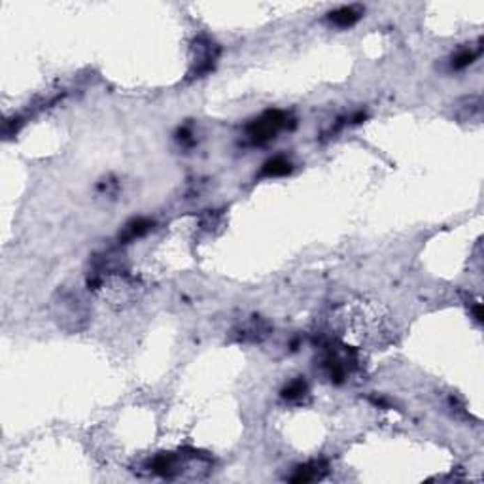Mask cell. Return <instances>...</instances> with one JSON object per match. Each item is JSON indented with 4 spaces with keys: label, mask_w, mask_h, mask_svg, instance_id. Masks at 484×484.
<instances>
[{
    "label": "cell",
    "mask_w": 484,
    "mask_h": 484,
    "mask_svg": "<svg viewBox=\"0 0 484 484\" xmlns=\"http://www.w3.org/2000/svg\"><path fill=\"white\" fill-rule=\"evenodd\" d=\"M53 318L59 324V327L78 333L87 326V320H89L87 301L78 292L63 289L53 299Z\"/></svg>",
    "instance_id": "1"
},
{
    "label": "cell",
    "mask_w": 484,
    "mask_h": 484,
    "mask_svg": "<svg viewBox=\"0 0 484 484\" xmlns=\"http://www.w3.org/2000/svg\"><path fill=\"white\" fill-rule=\"evenodd\" d=\"M289 116L286 112L269 110L263 114L262 118L254 119L246 127V135L252 140V144H265L269 140L276 137V133L288 127Z\"/></svg>",
    "instance_id": "2"
},
{
    "label": "cell",
    "mask_w": 484,
    "mask_h": 484,
    "mask_svg": "<svg viewBox=\"0 0 484 484\" xmlns=\"http://www.w3.org/2000/svg\"><path fill=\"white\" fill-rule=\"evenodd\" d=\"M220 55V47L206 36H199L193 42V59H191V68L188 76L190 80L203 78L214 68Z\"/></svg>",
    "instance_id": "3"
},
{
    "label": "cell",
    "mask_w": 484,
    "mask_h": 484,
    "mask_svg": "<svg viewBox=\"0 0 484 484\" xmlns=\"http://www.w3.org/2000/svg\"><path fill=\"white\" fill-rule=\"evenodd\" d=\"M146 469L151 475H158V477L163 478H172L176 475H182L183 473V462H182V454H158L146 464Z\"/></svg>",
    "instance_id": "4"
},
{
    "label": "cell",
    "mask_w": 484,
    "mask_h": 484,
    "mask_svg": "<svg viewBox=\"0 0 484 484\" xmlns=\"http://www.w3.org/2000/svg\"><path fill=\"white\" fill-rule=\"evenodd\" d=\"M269 331H271V326H269L267 322L254 316L250 322L242 324L241 327H236L233 335H235V339L239 342H262L263 339L269 337Z\"/></svg>",
    "instance_id": "5"
},
{
    "label": "cell",
    "mask_w": 484,
    "mask_h": 484,
    "mask_svg": "<svg viewBox=\"0 0 484 484\" xmlns=\"http://www.w3.org/2000/svg\"><path fill=\"white\" fill-rule=\"evenodd\" d=\"M326 462L315 460V462H308V464L297 467L294 475L289 477V481H292V483H315V481H322V478L326 477Z\"/></svg>",
    "instance_id": "6"
},
{
    "label": "cell",
    "mask_w": 484,
    "mask_h": 484,
    "mask_svg": "<svg viewBox=\"0 0 484 484\" xmlns=\"http://www.w3.org/2000/svg\"><path fill=\"white\" fill-rule=\"evenodd\" d=\"M361 15H363V10L360 6H342L329 13V21L333 25L347 29V27H352L356 21H360Z\"/></svg>",
    "instance_id": "7"
},
{
    "label": "cell",
    "mask_w": 484,
    "mask_h": 484,
    "mask_svg": "<svg viewBox=\"0 0 484 484\" xmlns=\"http://www.w3.org/2000/svg\"><path fill=\"white\" fill-rule=\"evenodd\" d=\"M289 172H292V161L288 158H284V156H276V158L269 159L267 163L263 165L262 176H286Z\"/></svg>",
    "instance_id": "8"
},
{
    "label": "cell",
    "mask_w": 484,
    "mask_h": 484,
    "mask_svg": "<svg viewBox=\"0 0 484 484\" xmlns=\"http://www.w3.org/2000/svg\"><path fill=\"white\" fill-rule=\"evenodd\" d=\"M151 225H153L151 220H146V218L133 220L131 223H127V225H125L123 233H119V241H123V242L135 241V239H138V236L146 235V233L151 229Z\"/></svg>",
    "instance_id": "9"
},
{
    "label": "cell",
    "mask_w": 484,
    "mask_h": 484,
    "mask_svg": "<svg viewBox=\"0 0 484 484\" xmlns=\"http://www.w3.org/2000/svg\"><path fill=\"white\" fill-rule=\"evenodd\" d=\"M478 55H481V46L464 47V50H460V52L452 57L451 68L452 70H462V68H467L471 63H475V61L478 59Z\"/></svg>",
    "instance_id": "10"
},
{
    "label": "cell",
    "mask_w": 484,
    "mask_h": 484,
    "mask_svg": "<svg viewBox=\"0 0 484 484\" xmlns=\"http://www.w3.org/2000/svg\"><path fill=\"white\" fill-rule=\"evenodd\" d=\"M308 392L307 382L303 379H295L289 382L288 386L282 390V398L288 401H299L305 398V393Z\"/></svg>",
    "instance_id": "11"
}]
</instances>
